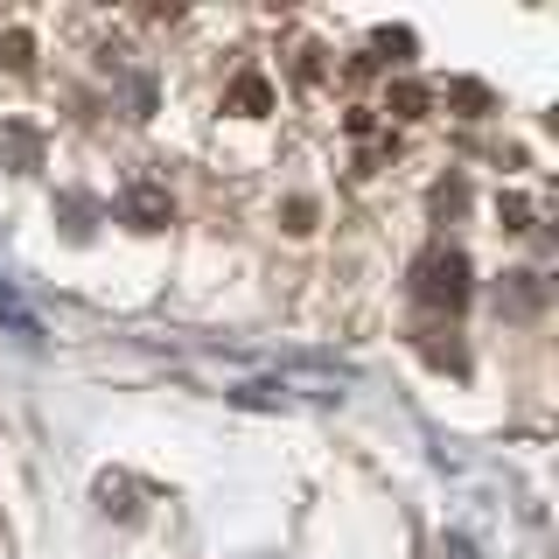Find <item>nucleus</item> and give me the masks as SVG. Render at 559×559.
<instances>
[{
  "label": "nucleus",
  "instance_id": "nucleus-5",
  "mask_svg": "<svg viewBox=\"0 0 559 559\" xmlns=\"http://www.w3.org/2000/svg\"><path fill=\"white\" fill-rule=\"evenodd\" d=\"M371 63L406 70V63H413V28H378V35H371Z\"/></svg>",
  "mask_w": 559,
  "mask_h": 559
},
{
  "label": "nucleus",
  "instance_id": "nucleus-10",
  "mask_svg": "<svg viewBox=\"0 0 559 559\" xmlns=\"http://www.w3.org/2000/svg\"><path fill=\"white\" fill-rule=\"evenodd\" d=\"M448 105H462L468 119H483L489 112V92H483V84H448Z\"/></svg>",
  "mask_w": 559,
  "mask_h": 559
},
{
  "label": "nucleus",
  "instance_id": "nucleus-1",
  "mask_svg": "<svg viewBox=\"0 0 559 559\" xmlns=\"http://www.w3.org/2000/svg\"><path fill=\"white\" fill-rule=\"evenodd\" d=\"M413 294L427 308H462L468 301V259L454 252V245H427L413 266Z\"/></svg>",
  "mask_w": 559,
  "mask_h": 559
},
{
  "label": "nucleus",
  "instance_id": "nucleus-8",
  "mask_svg": "<svg viewBox=\"0 0 559 559\" xmlns=\"http://www.w3.org/2000/svg\"><path fill=\"white\" fill-rule=\"evenodd\" d=\"M0 63H8V70H28L35 63V35L28 28H8V35H0Z\"/></svg>",
  "mask_w": 559,
  "mask_h": 559
},
{
  "label": "nucleus",
  "instance_id": "nucleus-9",
  "mask_svg": "<svg viewBox=\"0 0 559 559\" xmlns=\"http://www.w3.org/2000/svg\"><path fill=\"white\" fill-rule=\"evenodd\" d=\"M384 112H399V119H419V112H427V92H419V84H392Z\"/></svg>",
  "mask_w": 559,
  "mask_h": 559
},
{
  "label": "nucleus",
  "instance_id": "nucleus-7",
  "mask_svg": "<svg viewBox=\"0 0 559 559\" xmlns=\"http://www.w3.org/2000/svg\"><path fill=\"white\" fill-rule=\"evenodd\" d=\"M497 308H511V314H532V308H538V280H532V273H511V287L497 294Z\"/></svg>",
  "mask_w": 559,
  "mask_h": 559
},
{
  "label": "nucleus",
  "instance_id": "nucleus-3",
  "mask_svg": "<svg viewBox=\"0 0 559 559\" xmlns=\"http://www.w3.org/2000/svg\"><path fill=\"white\" fill-rule=\"evenodd\" d=\"M0 168H14V175H28V168H43V140H35L28 127H0Z\"/></svg>",
  "mask_w": 559,
  "mask_h": 559
},
{
  "label": "nucleus",
  "instance_id": "nucleus-12",
  "mask_svg": "<svg viewBox=\"0 0 559 559\" xmlns=\"http://www.w3.org/2000/svg\"><path fill=\"white\" fill-rule=\"evenodd\" d=\"M308 217H314V203L294 197V203H287V231H308Z\"/></svg>",
  "mask_w": 559,
  "mask_h": 559
},
{
  "label": "nucleus",
  "instance_id": "nucleus-13",
  "mask_svg": "<svg viewBox=\"0 0 559 559\" xmlns=\"http://www.w3.org/2000/svg\"><path fill=\"white\" fill-rule=\"evenodd\" d=\"M0 314H8V322H14V329H22V336H28V329H35V322H28V314H22V308H14V294H8V287H0Z\"/></svg>",
  "mask_w": 559,
  "mask_h": 559
},
{
  "label": "nucleus",
  "instance_id": "nucleus-4",
  "mask_svg": "<svg viewBox=\"0 0 559 559\" xmlns=\"http://www.w3.org/2000/svg\"><path fill=\"white\" fill-rule=\"evenodd\" d=\"M224 105H231V112H245V119H259V112H273V84L259 78V70H245V78L231 84V98H224Z\"/></svg>",
  "mask_w": 559,
  "mask_h": 559
},
{
  "label": "nucleus",
  "instance_id": "nucleus-2",
  "mask_svg": "<svg viewBox=\"0 0 559 559\" xmlns=\"http://www.w3.org/2000/svg\"><path fill=\"white\" fill-rule=\"evenodd\" d=\"M119 217H127L133 231H168L175 203H168V189H162V182H133L127 197H119Z\"/></svg>",
  "mask_w": 559,
  "mask_h": 559
},
{
  "label": "nucleus",
  "instance_id": "nucleus-11",
  "mask_svg": "<svg viewBox=\"0 0 559 559\" xmlns=\"http://www.w3.org/2000/svg\"><path fill=\"white\" fill-rule=\"evenodd\" d=\"M468 203V189H462V175H448L441 189H433V217H454V210Z\"/></svg>",
  "mask_w": 559,
  "mask_h": 559
},
{
  "label": "nucleus",
  "instance_id": "nucleus-6",
  "mask_svg": "<svg viewBox=\"0 0 559 559\" xmlns=\"http://www.w3.org/2000/svg\"><path fill=\"white\" fill-rule=\"evenodd\" d=\"M419 349H427V364H441V371H468V349L454 343V329H427Z\"/></svg>",
  "mask_w": 559,
  "mask_h": 559
}]
</instances>
